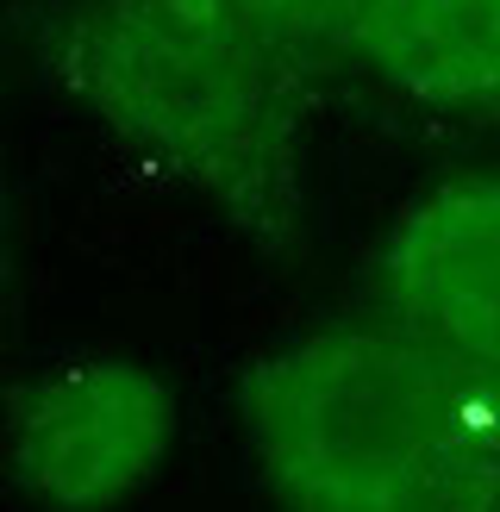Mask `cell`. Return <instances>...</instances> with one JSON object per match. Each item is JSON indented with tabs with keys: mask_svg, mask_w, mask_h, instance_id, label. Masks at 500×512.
<instances>
[{
	"mask_svg": "<svg viewBox=\"0 0 500 512\" xmlns=\"http://www.w3.org/2000/svg\"><path fill=\"white\" fill-rule=\"evenodd\" d=\"M175 394L125 356H63L0 394L7 469L44 512H113L150 488L175 444Z\"/></svg>",
	"mask_w": 500,
	"mask_h": 512,
	"instance_id": "cell-3",
	"label": "cell"
},
{
	"mask_svg": "<svg viewBox=\"0 0 500 512\" xmlns=\"http://www.w3.org/2000/svg\"><path fill=\"white\" fill-rule=\"evenodd\" d=\"M38 50L150 182L207 200L263 256L300 250L313 69L250 0H57Z\"/></svg>",
	"mask_w": 500,
	"mask_h": 512,
	"instance_id": "cell-1",
	"label": "cell"
},
{
	"mask_svg": "<svg viewBox=\"0 0 500 512\" xmlns=\"http://www.w3.org/2000/svg\"><path fill=\"white\" fill-rule=\"evenodd\" d=\"M238 406L282 512H500V400L375 319L263 350Z\"/></svg>",
	"mask_w": 500,
	"mask_h": 512,
	"instance_id": "cell-2",
	"label": "cell"
},
{
	"mask_svg": "<svg viewBox=\"0 0 500 512\" xmlns=\"http://www.w3.org/2000/svg\"><path fill=\"white\" fill-rule=\"evenodd\" d=\"M13 313V200H7V163H0V319Z\"/></svg>",
	"mask_w": 500,
	"mask_h": 512,
	"instance_id": "cell-7",
	"label": "cell"
},
{
	"mask_svg": "<svg viewBox=\"0 0 500 512\" xmlns=\"http://www.w3.org/2000/svg\"><path fill=\"white\" fill-rule=\"evenodd\" d=\"M363 319L500 400V169L450 175L400 207L363 281Z\"/></svg>",
	"mask_w": 500,
	"mask_h": 512,
	"instance_id": "cell-4",
	"label": "cell"
},
{
	"mask_svg": "<svg viewBox=\"0 0 500 512\" xmlns=\"http://www.w3.org/2000/svg\"><path fill=\"white\" fill-rule=\"evenodd\" d=\"M250 7H257L269 32L319 75L332 57H350V38H357L369 0H250Z\"/></svg>",
	"mask_w": 500,
	"mask_h": 512,
	"instance_id": "cell-6",
	"label": "cell"
},
{
	"mask_svg": "<svg viewBox=\"0 0 500 512\" xmlns=\"http://www.w3.org/2000/svg\"><path fill=\"white\" fill-rule=\"evenodd\" d=\"M350 57L413 107L500 125V0H369Z\"/></svg>",
	"mask_w": 500,
	"mask_h": 512,
	"instance_id": "cell-5",
	"label": "cell"
}]
</instances>
